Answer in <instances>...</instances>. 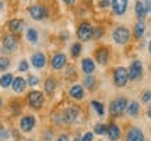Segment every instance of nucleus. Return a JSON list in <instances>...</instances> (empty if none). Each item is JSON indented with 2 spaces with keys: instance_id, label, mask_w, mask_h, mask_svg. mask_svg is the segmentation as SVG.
<instances>
[{
  "instance_id": "obj_1",
  "label": "nucleus",
  "mask_w": 151,
  "mask_h": 141,
  "mask_svg": "<svg viewBox=\"0 0 151 141\" xmlns=\"http://www.w3.org/2000/svg\"><path fill=\"white\" fill-rule=\"evenodd\" d=\"M127 105H129V101L124 97L116 98V99H113L112 102H111V105H109V113L112 115V116H120V115L126 110Z\"/></svg>"
},
{
  "instance_id": "obj_2",
  "label": "nucleus",
  "mask_w": 151,
  "mask_h": 141,
  "mask_svg": "<svg viewBox=\"0 0 151 141\" xmlns=\"http://www.w3.org/2000/svg\"><path fill=\"white\" fill-rule=\"evenodd\" d=\"M112 39L116 45H126L130 39V31L123 25L116 27L112 32Z\"/></svg>"
},
{
  "instance_id": "obj_3",
  "label": "nucleus",
  "mask_w": 151,
  "mask_h": 141,
  "mask_svg": "<svg viewBox=\"0 0 151 141\" xmlns=\"http://www.w3.org/2000/svg\"><path fill=\"white\" fill-rule=\"evenodd\" d=\"M129 81V71L126 67H116L113 70V82L119 88L126 87V84Z\"/></svg>"
},
{
  "instance_id": "obj_4",
  "label": "nucleus",
  "mask_w": 151,
  "mask_h": 141,
  "mask_svg": "<svg viewBox=\"0 0 151 141\" xmlns=\"http://www.w3.org/2000/svg\"><path fill=\"white\" fill-rule=\"evenodd\" d=\"M77 37H78V39H81L83 42L91 41V38L94 37V27L87 21L81 22L78 29H77Z\"/></svg>"
},
{
  "instance_id": "obj_5",
  "label": "nucleus",
  "mask_w": 151,
  "mask_h": 141,
  "mask_svg": "<svg viewBox=\"0 0 151 141\" xmlns=\"http://www.w3.org/2000/svg\"><path fill=\"white\" fill-rule=\"evenodd\" d=\"M127 71H129V80H132V81L139 80L143 76V64H141V62L140 60H133L130 63V67L127 69Z\"/></svg>"
},
{
  "instance_id": "obj_6",
  "label": "nucleus",
  "mask_w": 151,
  "mask_h": 141,
  "mask_svg": "<svg viewBox=\"0 0 151 141\" xmlns=\"http://www.w3.org/2000/svg\"><path fill=\"white\" fill-rule=\"evenodd\" d=\"M28 13H29V16L32 17L34 20H43V18H46L48 17V10H46V7L45 6H41V4H32L29 9H28Z\"/></svg>"
},
{
  "instance_id": "obj_7",
  "label": "nucleus",
  "mask_w": 151,
  "mask_h": 141,
  "mask_svg": "<svg viewBox=\"0 0 151 141\" xmlns=\"http://www.w3.org/2000/svg\"><path fill=\"white\" fill-rule=\"evenodd\" d=\"M78 115H80V108H78V106H69V108L62 113V122L70 125V123H73V122L78 117Z\"/></svg>"
},
{
  "instance_id": "obj_8",
  "label": "nucleus",
  "mask_w": 151,
  "mask_h": 141,
  "mask_svg": "<svg viewBox=\"0 0 151 141\" xmlns=\"http://www.w3.org/2000/svg\"><path fill=\"white\" fill-rule=\"evenodd\" d=\"M28 103H29V106L31 108H41L43 103V95L42 92H39V91H31V92L28 94Z\"/></svg>"
},
{
  "instance_id": "obj_9",
  "label": "nucleus",
  "mask_w": 151,
  "mask_h": 141,
  "mask_svg": "<svg viewBox=\"0 0 151 141\" xmlns=\"http://www.w3.org/2000/svg\"><path fill=\"white\" fill-rule=\"evenodd\" d=\"M127 4H129L127 0H113L112 4H111L113 14L115 16H123L127 10Z\"/></svg>"
},
{
  "instance_id": "obj_10",
  "label": "nucleus",
  "mask_w": 151,
  "mask_h": 141,
  "mask_svg": "<svg viewBox=\"0 0 151 141\" xmlns=\"http://www.w3.org/2000/svg\"><path fill=\"white\" fill-rule=\"evenodd\" d=\"M124 141H144V133L139 127H130Z\"/></svg>"
},
{
  "instance_id": "obj_11",
  "label": "nucleus",
  "mask_w": 151,
  "mask_h": 141,
  "mask_svg": "<svg viewBox=\"0 0 151 141\" xmlns=\"http://www.w3.org/2000/svg\"><path fill=\"white\" fill-rule=\"evenodd\" d=\"M35 123H37V120L32 115H28V116H24L20 122V129H21L24 133H28V131H31L35 127Z\"/></svg>"
},
{
  "instance_id": "obj_12",
  "label": "nucleus",
  "mask_w": 151,
  "mask_h": 141,
  "mask_svg": "<svg viewBox=\"0 0 151 141\" xmlns=\"http://www.w3.org/2000/svg\"><path fill=\"white\" fill-rule=\"evenodd\" d=\"M66 62H67L66 54L56 53V54H53L52 59H50V66H52V69H55V70H60L62 67H65Z\"/></svg>"
},
{
  "instance_id": "obj_13",
  "label": "nucleus",
  "mask_w": 151,
  "mask_h": 141,
  "mask_svg": "<svg viewBox=\"0 0 151 141\" xmlns=\"http://www.w3.org/2000/svg\"><path fill=\"white\" fill-rule=\"evenodd\" d=\"M106 134H108L111 141H118L119 138H120V136H122V131H120V127H119L116 123H111V125L108 126Z\"/></svg>"
},
{
  "instance_id": "obj_14",
  "label": "nucleus",
  "mask_w": 151,
  "mask_h": 141,
  "mask_svg": "<svg viewBox=\"0 0 151 141\" xmlns=\"http://www.w3.org/2000/svg\"><path fill=\"white\" fill-rule=\"evenodd\" d=\"M3 46H4L6 50L13 52V50H16L17 46H18V39H17L14 35H7V37H4V39H3Z\"/></svg>"
},
{
  "instance_id": "obj_15",
  "label": "nucleus",
  "mask_w": 151,
  "mask_h": 141,
  "mask_svg": "<svg viewBox=\"0 0 151 141\" xmlns=\"http://www.w3.org/2000/svg\"><path fill=\"white\" fill-rule=\"evenodd\" d=\"M31 63H32L34 67H37V69H42V67H45V64H46V56H45L42 52H38V53L32 54V57H31Z\"/></svg>"
},
{
  "instance_id": "obj_16",
  "label": "nucleus",
  "mask_w": 151,
  "mask_h": 141,
  "mask_svg": "<svg viewBox=\"0 0 151 141\" xmlns=\"http://www.w3.org/2000/svg\"><path fill=\"white\" fill-rule=\"evenodd\" d=\"M81 69L86 73V76H91L94 73V70H95V62L92 59H90V57H86L81 62Z\"/></svg>"
},
{
  "instance_id": "obj_17",
  "label": "nucleus",
  "mask_w": 151,
  "mask_h": 141,
  "mask_svg": "<svg viewBox=\"0 0 151 141\" xmlns=\"http://www.w3.org/2000/svg\"><path fill=\"white\" fill-rule=\"evenodd\" d=\"M69 95L76 101H81L84 98V88L81 87L80 84H74L73 87L69 89Z\"/></svg>"
},
{
  "instance_id": "obj_18",
  "label": "nucleus",
  "mask_w": 151,
  "mask_h": 141,
  "mask_svg": "<svg viewBox=\"0 0 151 141\" xmlns=\"http://www.w3.org/2000/svg\"><path fill=\"white\" fill-rule=\"evenodd\" d=\"M11 87L14 89V92L21 94V92H24V89L27 87V81H25L22 77H16L14 81H13V84H11Z\"/></svg>"
},
{
  "instance_id": "obj_19",
  "label": "nucleus",
  "mask_w": 151,
  "mask_h": 141,
  "mask_svg": "<svg viewBox=\"0 0 151 141\" xmlns=\"http://www.w3.org/2000/svg\"><path fill=\"white\" fill-rule=\"evenodd\" d=\"M108 57H109V50L106 48H99L97 49L95 52V59L99 64H105L108 62Z\"/></svg>"
},
{
  "instance_id": "obj_20",
  "label": "nucleus",
  "mask_w": 151,
  "mask_h": 141,
  "mask_svg": "<svg viewBox=\"0 0 151 141\" xmlns=\"http://www.w3.org/2000/svg\"><path fill=\"white\" fill-rule=\"evenodd\" d=\"M134 13H136V17L139 18V21H143V20H144V17L147 16V10H146V6H144V1H136Z\"/></svg>"
},
{
  "instance_id": "obj_21",
  "label": "nucleus",
  "mask_w": 151,
  "mask_h": 141,
  "mask_svg": "<svg viewBox=\"0 0 151 141\" xmlns=\"http://www.w3.org/2000/svg\"><path fill=\"white\" fill-rule=\"evenodd\" d=\"M139 112H140V103L136 102V101L129 102L127 108H126V113L132 117H136V116H139Z\"/></svg>"
},
{
  "instance_id": "obj_22",
  "label": "nucleus",
  "mask_w": 151,
  "mask_h": 141,
  "mask_svg": "<svg viewBox=\"0 0 151 141\" xmlns=\"http://www.w3.org/2000/svg\"><path fill=\"white\" fill-rule=\"evenodd\" d=\"M43 88H45V92L46 94H53V91L56 89V80H55L53 77H48L45 80Z\"/></svg>"
},
{
  "instance_id": "obj_23",
  "label": "nucleus",
  "mask_w": 151,
  "mask_h": 141,
  "mask_svg": "<svg viewBox=\"0 0 151 141\" xmlns=\"http://www.w3.org/2000/svg\"><path fill=\"white\" fill-rule=\"evenodd\" d=\"M144 31H146V24L144 21H137L134 25V29H133V34H134L136 38H141L144 35Z\"/></svg>"
},
{
  "instance_id": "obj_24",
  "label": "nucleus",
  "mask_w": 151,
  "mask_h": 141,
  "mask_svg": "<svg viewBox=\"0 0 151 141\" xmlns=\"http://www.w3.org/2000/svg\"><path fill=\"white\" fill-rule=\"evenodd\" d=\"M9 28H10V31H13V32H21L22 21L21 20H17V18H13V20L9 21Z\"/></svg>"
},
{
  "instance_id": "obj_25",
  "label": "nucleus",
  "mask_w": 151,
  "mask_h": 141,
  "mask_svg": "<svg viewBox=\"0 0 151 141\" xmlns=\"http://www.w3.org/2000/svg\"><path fill=\"white\" fill-rule=\"evenodd\" d=\"M13 81H14L13 74H11V73H7V74H4V76H1V78H0V85H1L3 88H7L13 84Z\"/></svg>"
},
{
  "instance_id": "obj_26",
  "label": "nucleus",
  "mask_w": 151,
  "mask_h": 141,
  "mask_svg": "<svg viewBox=\"0 0 151 141\" xmlns=\"http://www.w3.org/2000/svg\"><path fill=\"white\" fill-rule=\"evenodd\" d=\"M27 39L31 44H37L38 42V32L35 28H28L27 29Z\"/></svg>"
},
{
  "instance_id": "obj_27",
  "label": "nucleus",
  "mask_w": 151,
  "mask_h": 141,
  "mask_svg": "<svg viewBox=\"0 0 151 141\" xmlns=\"http://www.w3.org/2000/svg\"><path fill=\"white\" fill-rule=\"evenodd\" d=\"M91 105H92V108H94V110L98 113V116H104V115H105V108H104V105L101 102H98V101H92Z\"/></svg>"
},
{
  "instance_id": "obj_28",
  "label": "nucleus",
  "mask_w": 151,
  "mask_h": 141,
  "mask_svg": "<svg viewBox=\"0 0 151 141\" xmlns=\"http://www.w3.org/2000/svg\"><path fill=\"white\" fill-rule=\"evenodd\" d=\"M106 131H108V126L102 125V123H97L95 127H94V133L98 134V136H104V134H106Z\"/></svg>"
},
{
  "instance_id": "obj_29",
  "label": "nucleus",
  "mask_w": 151,
  "mask_h": 141,
  "mask_svg": "<svg viewBox=\"0 0 151 141\" xmlns=\"http://www.w3.org/2000/svg\"><path fill=\"white\" fill-rule=\"evenodd\" d=\"M83 84H84V87H87L88 89L94 88V85H95V77H92V76H86V78H84Z\"/></svg>"
},
{
  "instance_id": "obj_30",
  "label": "nucleus",
  "mask_w": 151,
  "mask_h": 141,
  "mask_svg": "<svg viewBox=\"0 0 151 141\" xmlns=\"http://www.w3.org/2000/svg\"><path fill=\"white\" fill-rule=\"evenodd\" d=\"M80 53H81V44L76 42V44L71 45V56L77 57V56H80Z\"/></svg>"
},
{
  "instance_id": "obj_31",
  "label": "nucleus",
  "mask_w": 151,
  "mask_h": 141,
  "mask_svg": "<svg viewBox=\"0 0 151 141\" xmlns=\"http://www.w3.org/2000/svg\"><path fill=\"white\" fill-rule=\"evenodd\" d=\"M9 67H10V60L1 56L0 57V71H6Z\"/></svg>"
},
{
  "instance_id": "obj_32",
  "label": "nucleus",
  "mask_w": 151,
  "mask_h": 141,
  "mask_svg": "<svg viewBox=\"0 0 151 141\" xmlns=\"http://www.w3.org/2000/svg\"><path fill=\"white\" fill-rule=\"evenodd\" d=\"M27 84L28 85H31V87H35L39 84V78L35 76H28V80H27Z\"/></svg>"
},
{
  "instance_id": "obj_33",
  "label": "nucleus",
  "mask_w": 151,
  "mask_h": 141,
  "mask_svg": "<svg viewBox=\"0 0 151 141\" xmlns=\"http://www.w3.org/2000/svg\"><path fill=\"white\" fill-rule=\"evenodd\" d=\"M28 67H29V66H28L27 60H21V62H20V64H18V70L20 71H27Z\"/></svg>"
},
{
  "instance_id": "obj_34",
  "label": "nucleus",
  "mask_w": 151,
  "mask_h": 141,
  "mask_svg": "<svg viewBox=\"0 0 151 141\" xmlns=\"http://www.w3.org/2000/svg\"><path fill=\"white\" fill-rule=\"evenodd\" d=\"M94 37H95L97 39L102 38L104 37V29L102 28H94Z\"/></svg>"
},
{
  "instance_id": "obj_35",
  "label": "nucleus",
  "mask_w": 151,
  "mask_h": 141,
  "mask_svg": "<svg viewBox=\"0 0 151 141\" xmlns=\"http://www.w3.org/2000/svg\"><path fill=\"white\" fill-rule=\"evenodd\" d=\"M141 101H143L144 103L150 102V101H151V91H146V92L143 94V97H141Z\"/></svg>"
},
{
  "instance_id": "obj_36",
  "label": "nucleus",
  "mask_w": 151,
  "mask_h": 141,
  "mask_svg": "<svg viewBox=\"0 0 151 141\" xmlns=\"http://www.w3.org/2000/svg\"><path fill=\"white\" fill-rule=\"evenodd\" d=\"M66 77H67V78H73V77H74V67H73V66H69V67H67Z\"/></svg>"
},
{
  "instance_id": "obj_37",
  "label": "nucleus",
  "mask_w": 151,
  "mask_h": 141,
  "mask_svg": "<svg viewBox=\"0 0 151 141\" xmlns=\"http://www.w3.org/2000/svg\"><path fill=\"white\" fill-rule=\"evenodd\" d=\"M92 138H94V134L88 131V133H86L84 136L81 137V141H92Z\"/></svg>"
},
{
  "instance_id": "obj_38",
  "label": "nucleus",
  "mask_w": 151,
  "mask_h": 141,
  "mask_svg": "<svg viewBox=\"0 0 151 141\" xmlns=\"http://www.w3.org/2000/svg\"><path fill=\"white\" fill-rule=\"evenodd\" d=\"M9 137V131L6 130V129H0V138H7Z\"/></svg>"
},
{
  "instance_id": "obj_39",
  "label": "nucleus",
  "mask_w": 151,
  "mask_h": 141,
  "mask_svg": "<svg viewBox=\"0 0 151 141\" xmlns=\"http://www.w3.org/2000/svg\"><path fill=\"white\" fill-rule=\"evenodd\" d=\"M98 4L101 6L102 9H105V7H108V6H111V4H112V1H109V0H104V1H99Z\"/></svg>"
},
{
  "instance_id": "obj_40",
  "label": "nucleus",
  "mask_w": 151,
  "mask_h": 141,
  "mask_svg": "<svg viewBox=\"0 0 151 141\" xmlns=\"http://www.w3.org/2000/svg\"><path fill=\"white\" fill-rule=\"evenodd\" d=\"M144 6H146V10H147V14H150L151 13V1H144Z\"/></svg>"
},
{
  "instance_id": "obj_41",
  "label": "nucleus",
  "mask_w": 151,
  "mask_h": 141,
  "mask_svg": "<svg viewBox=\"0 0 151 141\" xmlns=\"http://www.w3.org/2000/svg\"><path fill=\"white\" fill-rule=\"evenodd\" d=\"M58 141H69V136H67V134H62V136L58 138Z\"/></svg>"
},
{
  "instance_id": "obj_42",
  "label": "nucleus",
  "mask_w": 151,
  "mask_h": 141,
  "mask_svg": "<svg viewBox=\"0 0 151 141\" xmlns=\"http://www.w3.org/2000/svg\"><path fill=\"white\" fill-rule=\"evenodd\" d=\"M147 116H148V117L151 119V106H150L148 109H147Z\"/></svg>"
},
{
  "instance_id": "obj_43",
  "label": "nucleus",
  "mask_w": 151,
  "mask_h": 141,
  "mask_svg": "<svg viewBox=\"0 0 151 141\" xmlns=\"http://www.w3.org/2000/svg\"><path fill=\"white\" fill-rule=\"evenodd\" d=\"M73 141H81V137L78 136V134H77V136L74 137V140H73Z\"/></svg>"
},
{
  "instance_id": "obj_44",
  "label": "nucleus",
  "mask_w": 151,
  "mask_h": 141,
  "mask_svg": "<svg viewBox=\"0 0 151 141\" xmlns=\"http://www.w3.org/2000/svg\"><path fill=\"white\" fill-rule=\"evenodd\" d=\"M148 50H150V53H151V42L148 44Z\"/></svg>"
},
{
  "instance_id": "obj_45",
  "label": "nucleus",
  "mask_w": 151,
  "mask_h": 141,
  "mask_svg": "<svg viewBox=\"0 0 151 141\" xmlns=\"http://www.w3.org/2000/svg\"><path fill=\"white\" fill-rule=\"evenodd\" d=\"M1 7H3V1H0V9H1Z\"/></svg>"
},
{
  "instance_id": "obj_46",
  "label": "nucleus",
  "mask_w": 151,
  "mask_h": 141,
  "mask_svg": "<svg viewBox=\"0 0 151 141\" xmlns=\"http://www.w3.org/2000/svg\"><path fill=\"white\" fill-rule=\"evenodd\" d=\"M0 108H1V99H0Z\"/></svg>"
},
{
  "instance_id": "obj_47",
  "label": "nucleus",
  "mask_w": 151,
  "mask_h": 141,
  "mask_svg": "<svg viewBox=\"0 0 151 141\" xmlns=\"http://www.w3.org/2000/svg\"><path fill=\"white\" fill-rule=\"evenodd\" d=\"M25 141H34V140H25Z\"/></svg>"
}]
</instances>
